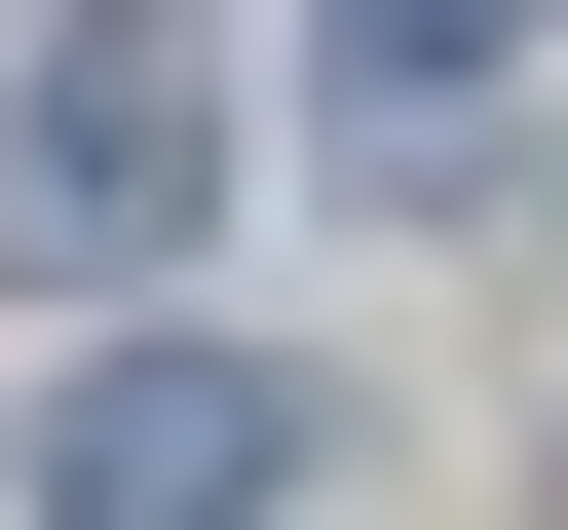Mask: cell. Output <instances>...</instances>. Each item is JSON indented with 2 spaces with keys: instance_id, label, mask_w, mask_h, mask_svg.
I'll return each mask as SVG.
<instances>
[{
  "instance_id": "obj_1",
  "label": "cell",
  "mask_w": 568,
  "mask_h": 530,
  "mask_svg": "<svg viewBox=\"0 0 568 530\" xmlns=\"http://www.w3.org/2000/svg\"><path fill=\"white\" fill-rule=\"evenodd\" d=\"M190 190H227V77H190V39H77L39 114H0V265H39V304H152Z\"/></svg>"
},
{
  "instance_id": "obj_2",
  "label": "cell",
  "mask_w": 568,
  "mask_h": 530,
  "mask_svg": "<svg viewBox=\"0 0 568 530\" xmlns=\"http://www.w3.org/2000/svg\"><path fill=\"white\" fill-rule=\"evenodd\" d=\"M304 492V379L265 342H114V379H39V530H265Z\"/></svg>"
}]
</instances>
